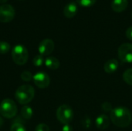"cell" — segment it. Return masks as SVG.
<instances>
[{
  "instance_id": "cell-22",
  "label": "cell",
  "mask_w": 132,
  "mask_h": 131,
  "mask_svg": "<svg viewBox=\"0 0 132 131\" xmlns=\"http://www.w3.org/2000/svg\"><path fill=\"white\" fill-rule=\"evenodd\" d=\"M101 108L104 112H110L113 110L112 105L109 103V102H105L101 105Z\"/></svg>"
},
{
  "instance_id": "cell-28",
  "label": "cell",
  "mask_w": 132,
  "mask_h": 131,
  "mask_svg": "<svg viewBox=\"0 0 132 131\" xmlns=\"http://www.w3.org/2000/svg\"><path fill=\"white\" fill-rule=\"evenodd\" d=\"M131 17H132V13H131Z\"/></svg>"
},
{
  "instance_id": "cell-15",
  "label": "cell",
  "mask_w": 132,
  "mask_h": 131,
  "mask_svg": "<svg viewBox=\"0 0 132 131\" xmlns=\"http://www.w3.org/2000/svg\"><path fill=\"white\" fill-rule=\"evenodd\" d=\"M33 114V111L32 109L28 106V105H24L21 110V116L22 118L26 119V120H29L31 119Z\"/></svg>"
},
{
  "instance_id": "cell-21",
  "label": "cell",
  "mask_w": 132,
  "mask_h": 131,
  "mask_svg": "<svg viewBox=\"0 0 132 131\" xmlns=\"http://www.w3.org/2000/svg\"><path fill=\"white\" fill-rule=\"evenodd\" d=\"M32 78H33V76H32V73L29 71H24L21 73V79L24 81L29 82Z\"/></svg>"
},
{
  "instance_id": "cell-8",
  "label": "cell",
  "mask_w": 132,
  "mask_h": 131,
  "mask_svg": "<svg viewBox=\"0 0 132 131\" xmlns=\"http://www.w3.org/2000/svg\"><path fill=\"white\" fill-rule=\"evenodd\" d=\"M33 82L39 88H46L50 83V78L44 72H38L33 76Z\"/></svg>"
},
{
  "instance_id": "cell-1",
  "label": "cell",
  "mask_w": 132,
  "mask_h": 131,
  "mask_svg": "<svg viewBox=\"0 0 132 131\" xmlns=\"http://www.w3.org/2000/svg\"><path fill=\"white\" fill-rule=\"evenodd\" d=\"M110 119L115 126L125 128L130 126L131 124V113L127 107L119 106L113 108V110L111 111Z\"/></svg>"
},
{
  "instance_id": "cell-10",
  "label": "cell",
  "mask_w": 132,
  "mask_h": 131,
  "mask_svg": "<svg viewBox=\"0 0 132 131\" xmlns=\"http://www.w3.org/2000/svg\"><path fill=\"white\" fill-rule=\"evenodd\" d=\"M77 5L76 2H72L68 3L63 8V15L67 18H73L77 13Z\"/></svg>"
},
{
  "instance_id": "cell-14",
  "label": "cell",
  "mask_w": 132,
  "mask_h": 131,
  "mask_svg": "<svg viewBox=\"0 0 132 131\" xmlns=\"http://www.w3.org/2000/svg\"><path fill=\"white\" fill-rule=\"evenodd\" d=\"M45 65L50 69L56 70L60 66V61L54 56H48L45 59Z\"/></svg>"
},
{
  "instance_id": "cell-23",
  "label": "cell",
  "mask_w": 132,
  "mask_h": 131,
  "mask_svg": "<svg viewBox=\"0 0 132 131\" xmlns=\"http://www.w3.org/2000/svg\"><path fill=\"white\" fill-rule=\"evenodd\" d=\"M35 131H50V127L46 124H39L36 126Z\"/></svg>"
},
{
  "instance_id": "cell-4",
  "label": "cell",
  "mask_w": 132,
  "mask_h": 131,
  "mask_svg": "<svg viewBox=\"0 0 132 131\" xmlns=\"http://www.w3.org/2000/svg\"><path fill=\"white\" fill-rule=\"evenodd\" d=\"M0 113L2 117L10 119L17 113V106L11 99H5L0 103Z\"/></svg>"
},
{
  "instance_id": "cell-18",
  "label": "cell",
  "mask_w": 132,
  "mask_h": 131,
  "mask_svg": "<svg viewBox=\"0 0 132 131\" xmlns=\"http://www.w3.org/2000/svg\"><path fill=\"white\" fill-rule=\"evenodd\" d=\"M97 0H77V3L83 7H90L95 4Z\"/></svg>"
},
{
  "instance_id": "cell-6",
  "label": "cell",
  "mask_w": 132,
  "mask_h": 131,
  "mask_svg": "<svg viewBox=\"0 0 132 131\" xmlns=\"http://www.w3.org/2000/svg\"><path fill=\"white\" fill-rule=\"evenodd\" d=\"M15 15V11L13 6L9 4H2L0 5V22H9Z\"/></svg>"
},
{
  "instance_id": "cell-9",
  "label": "cell",
  "mask_w": 132,
  "mask_h": 131,
  "mask_svg": "<svg viewBox=\"0 0 132 131\" xmlns=\"http://www.w3.org/2000/svg\"><path fill=\"white\" fill-rule=\"evenodd\" d=\"M55 44L50 39H43L39 45V52L42 56H49L53 51Z\"/></svg>"
},
{
  "instance_id": "cell-11",
  "label": "cell",
  "mask_w": 132,
  "mask_h": 131,
  "mask_svg": "<svg viewBox=\"0 0 132 131\" xmlns=\"http://www.w3.org/2000/svg\"><path fill=\"white\" fill-rule=\"evenodd\" d=\"M95 124L99 130H105L109 127L110 124L109 117L105 114H101L97 117L95 120Z\"/></svg>"
},
{
  "instance_id": "cell-26",
  "label": "cell",
  "mask_w": 132,
  "mask_h": 131,
  "mask_svg": "<svg viewBox=\"0 0 132 131\" xmlns=\"http://www.w3.org/2000/svg\"><path fill=\"white\" fill-rule=\"evenodd\" d=\"M2 124H3V120H2V119L0 117V127H1Z\"/></svg>"
},
{
  "instance_id": "cell-3",
  "label": "cell",
  "mask_w": 132,
  "mask_h": 131,
  "mask_svg": "<svg viewBox=\"0 0 132 131\" xmlns=\"http://www.w3.org/2000/svg\"><path fill=\"white\" fill-rule=\"evenodd\" d=\"M12 58L14 63L17 65L22 66L26 64L29 58L27 49L20 44L15 46L12 50Z\"/></svg>"
},
{
  "instance_id": "cell-19",
  "label": "cell",
  "mask_w": 132,
  "mask_h": 131,
  "mask_svg": "<svg viewBox=\"0 0 132 131\" xmlns=\"http://www.w3.org/2000/svg\"><path fill=\"white\" fill-rule=\"evenodd\" d=\"M45 63V59L43 58V56L42 55H37L33 58V64L36 66H41Z\"/></svg>"
},
{
  "instance_id": "cell-13",
  "label": "cell",
  "mask_w": 132,
  "mask_h": 131,
  "mask_svg": "<svg viewBox=\"0 0 132 131\" xmlns=\"http://www.w3.org/2000/svg\"><path fill=\"white\" fill-rule=\"evenodd\" d=\"M118 66H119V63L117 59H109L108 60L105 64H104V71L107 73H113L114 72H116L118 69Z\"/></svg>"
},
{
  "instance_id": "cell-27",
  "label": "cell",
  "mask_w": 132,
  "mask_h": 131,
  "mask_svg": "<svg viewBox=\"0 0 132 131\" xmlns=\"http://www.w3.org/2000/svg\"><path fill=\"white\" fill-rule=\"evenodd\" d=\"M8 0H0V3H5V2H6Z\"/></svg>"
},
{
  "instance_id": "cell-16",
  "label": "cell",
  "mask_w": 132,
  "mask_h": 131,
  "mask_svg": "<svg viewBox=\"0 0 132 131\" xmlns=\"http://www.w3.org/2000/svg\"><path fill=\"white\" fill-rule=\"evenodd\" d=\"M123 79L126 83L132 86V68H130L125 71L123 74Z\"/></svg>"
},
{
  "instance_id": "cell-25",
  "label": "cell",
  "mask_w": 132,
  "mask_h": 131,
  "mask_svg": "<svg viewBox=\"0 0 132 131\" xmlns=\"http://www.w3.org/2000/svg\"><path fill=\"white\" fill-rule=\"evenodd\" d=\"M62 131H73V128L69 124H64L62 128Z\"/></svg>"
},
{
  "instance_id": "cell-7",
  "label": "cell",
  "mask_w": 132,
  "mask_h": 131,
  "mask_svg": "<svg viewBox=\"0 0 132 131\" xmlns=\"http://www.w3.org/2000/svg\"><path fill=\"white\" fill-rule=\"evenodd\" d=\"M118 55L119 59L128 63H132V44L124 43L121 44L118 50Z\"/></svg>"
},
{
  "instance_id": "cell-2",
  "label": "cell",
  "mask_w": 132,
  "mask_h": 131,
  "mask_svg": "<svg viewBox=\"0 0 132 131\" xmlns=\"http://www.w3.org/2000/svg\"><path fill=\"white\" fill-rule=\"evenodd\" d=\"M35 95L34 88L30 85H22L19 86L15 91L16 100L22 105H26L30 103Z\"/></svg>"
},
{
  "instance_id": "cell-20",
  "label": "cell",
  "mask_w": 132,
  "mask_h": 131,
  "mask_svg": "<svg viewBox=\"0 0 132 131\" xmlns=\"http://www.w3.org/2000/svg\"><path fill=\"white\" fill-rule=\"evenodd\" d=\"M11 131H26V127L19 122H15L11 126Z\"/></svg>"
},
{
  "instance_id": "cell-17",
  "label": "cell",
  "mask_w": 132,
  "mask_h": 131,
  "mask_svg": "<svg viewBox=\"0 0 132 131\" xmlns=\"http://www.w3.org/2000/svg\"><path fill=\"white\" fill-rule=\"evenodd\" d=\"M10 45L7 42L1 41L0 42V54L7 53L10 50Z\"/></svg>"
},
{
  "instance_id": "cell-24",
  "label": "cell",
  "mask_w": 132,
  "mask_h": 131,
  "mask_svg": "<svg viewBox=\"0 0 132 131\" xmlns=\"http://www.w3.org/2000/svg\"><path fill=\"white\" fill-rule=\"evenodd\" d=\"M125 35H126V36H127V38H128V39H130V40H131L132 41V26L129 27V28L126 30Z\"/></svg>"
},
{
  "instance_id": "cell-12",
  "label": "cell",
  "mask_w": 132,
  "mask_h": 131,
  "mask_svg": "<svg viewBox=\"0 0 132 131\" xmlns=\"http://www.w3.org/2000/svg\"><path fill=\"white\" fill-rule=\"evenodd\" d=\"M128 5V0H112L111 8L116 12H121L125 11Z\"/></svg>"
},
{
  "instance_id": "cell-5",
  "label": "cell",
  "mask_w": 132,
  "mask_h": 131,
  "mask_svg": "<svg viewBox=\"0 0 132 131\" xmlns=\"http://www.w3.org/2000/svg\"><path fill=\"white\" fill-rule=\"evenodd\" d=\"M56 117L63 124H69L73 118V111L72 108L67 104L61 105L56 110Z\"/></svg>"
}]
</instances>
